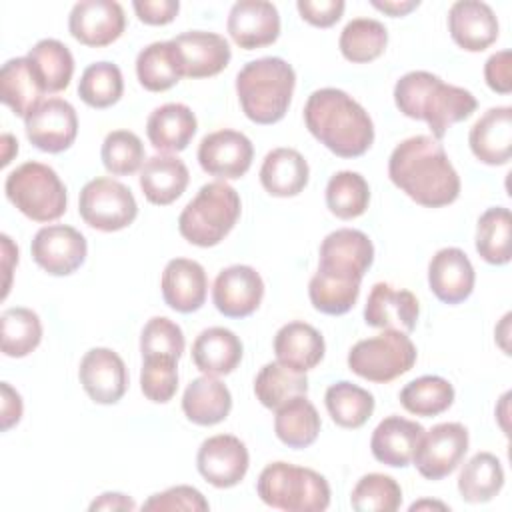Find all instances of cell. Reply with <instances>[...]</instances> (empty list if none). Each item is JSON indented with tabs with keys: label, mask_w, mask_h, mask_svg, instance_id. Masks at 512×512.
Here are the masks:
<instances>
[{
	"label": "cell",
	"mask_w": 512,
	"mask_h": 512,
	"mask_svg": "<svg viewBox=\"0 0 512 512\" xmlns=\"http://www.w3.org/2000/svg\"><path fill=\"white\" fill-rule=\"evenodd\" d=\"M124 92L122 72L112 62H94L86 66L78 82V96L90 108H108L120 100Z\"/></svg>",
	"instance_id": "45"
},
{
	"label": "cell",
	"mask_w": 512,
	"mask_h": 512,
	"mask_svg": "<svg viewBox=\"0 0 512 512\" xmlns=\"http://www.w3.org/2000/svg\"><path fill=\"white\" fill-rule=\"evenodd\" d=\"M468 144L480 162L488 166L508 164L512 154V108H488L470 128Z\"/></svg>",
	"instance_id": "25"
},
{
	"label": "cell",
	"mask_w": 512,
	"mask_h": 512,
	"mask_svg": "<svg viewBox=\"0 0 512 512\" xmlns=\"http://www.w3.org/2000/svg\"><path fill=\"white\" fill-rule=\"evenodd\" d=\"M388 44V30L374 18H354L340 32V52L348 62L366 64L376 60Z\"/></svg>",
	"instance_id": "40"
},
{
	"label": "cell",
	"mask_w": 512,
	"mask_h": 512,
	"mask_svg": "<svg viewBox=\"0 0 512 512\" xmlns=\"http://www.w3.org/2000/svg\"><path fill=\"white\" fill-rule=\"evenodd\" d=\"M350 504L356 512H394L402 504V488L392 476L370 472L352 488Z\"/></svg>",
	"instance_id": "47"
},
{
	"label": "cell",
	"mask_w": 512,
	"mask_h": 512,
	"mask_svg": "<svg viewBox=\"0 0 512 512\" xmlns=\"http://www.w3.org/2000/svg\"><path fill=\"white\" fill-rule=\"evenodd\" d=\"M182 76L208 78L222 72L230 62V44L216 32L190 30L172 38Z\"/></svg>",
	"instance_id": "20"
},
{
	"label": "cell",
	"mask_w": 512,
	"mask_h": 512,
	"mask_svg": "<svg viewBox=\"0 0 512 512\" xmlns=\"http://www.w3.org/2000/svg\"><path fill=\"white\" fill-rule=\"evenodd\" d=\"M96 510H136V502L122 492H104L90 504V512Z\"/></svg>",
	"instance_id": "56"
},
{
	"label": "cell",
	"mask_w": 512,
	"mask_h": 512,
	"mask_svg": "<svg viewBox=\"0 0 512 512\" xmlns=\"http://www.w3.org/2000/svg\"><path fill=\"white\" fill-rule=\"evenodd\" d=\"M320 414L316 406L304 396H294L280 408L274 416V432L282 444L288 448H308L314 444L320 432Z\"/></svg>",
	"instance_id": "34"
},
{
	"label": "cell",
	"mask_w": 512,
	"mask_h": 512,
	"mask_svg": "<svg viewBox=\"0 0 512 512\" xmlns=\"http://www.w3.org/2000/svg\"><path fill=\"white\" fill-rule=\"evenodd\" d=\"M394 102L404 116L426 122L436 140L444 138L452 124L470 118L478 106L470 90L446 84L426 70L404 74L394 86Z\"/></svg>",
	"instance_id": "3"
},
{
	"label": "cell",
	"mask_w": 512,
	"mask_h": 512,
	"mask_svg": "<svg viewBox=\"0 0 512 512\" xmlns=\"http://www.w3.org/2000/svg\"><path fill=\"white\" fill-rule=\"evenodd\" d=\"M370 186L366 178L352 170L336 172L326 184V206L340 220H352L366 212Z\"/></svg>",
	"instance_id": "42"
},
{
	"label": "cell",
	"mask_w": 512,
	"mask_h": 512,
	"mask_svg": "<svg viewBox=\"0 0 512 512\" xmlns=\"http://www.w3.org/2000/svg\"><path fill=\"white\" fill-rule=\"evenodd\" d=\"M102 164L114 176L134 174L144 164L142 140L130 130H112L102 142Z\"/></svg>",
	"instance_id": "48"
},
{
	"label": "cell",
	"mask_w": 512,
	"mask_h": 512,
	"mask_svg": "<svg viewBox=\"0 0 512 512\" xmlns=\"http://www.w3.org/2000/svg\"><path fill=\"white\" fill-rule=\"evenodd\" d=\"M28 60L44 88V92H62L68 88L74 74V58L68 46L56 38L38 40L30 52Z\"/></svg>",
	"instance_id": "37"
},
{
	"label": "cell",
	"mask_w": 512,
	"mask_h": 512,
	"mask_svg": "<svg viewBox=\"0 0 512 512\" xmlns=\"http://www.w3.org/2000/svg\"><path fill=\"white\" fill-rule=\"evenodd\" d=\"M254 158L252 142L238 130H216L206 134L198 146V162L202 170L218 180H236L244 176Z\"/></svg>",
	"instance_id": "14"
},
{
	"label": "cell",
	"mask_w": 512,
	"mask_h": 512,
	"mask_svg": "<svg viewBox=\"0 0 512 512\" xmlns=\"http://www.w3.org/2000/svg\"><path fill=\"white\" fill-rule=\"evenodd\" d=\"M388 176L396 188L426 208H442L460 196V176L440 140L418 134L390 154Z\"/></svg>",
	"instance_id": "1"
},
{
	"label": "cell",
	"mask_w": 512,
	"mask_h": 512,
	"mask_svg": "<svg viewBox=\"0 0 512 512\" xmlns=\"http://www.w3.org/2000/svg\"><path fill=\"white\" fill-rule=\"evenodd\" d=\"M124 28V10L114 0L76 2L68 16V30L72 38L90 48H102L116 42Z\"/></svg>",
	"instance_id": "16"
},
{
	"label": "cell",
	"mask_w": 512,
	"mask_h": 512,
	"mask_svg": "<svg viewBox=\"0 0 512 512\" xmlns=\"http://www.w3.org/2000/svg\"><path fill=\"white\" fill-rule=\"evenodd\" d=\"M198 128L194 112L180 102L154 108L146 120V136L160 152H182L188 148Z\"/></svg>",
	"instance_id": "28"
},
{
	"label": "cell",
	"mask_w": 512,
	"mask_h": 512,
	"mask_svg": "<svg viewBox=\"0 0 512 512\" xmlns=\"http://www.w3.org/2000/svg\"><path fill=\"white\" fill-rule=\"evenodd\" d=\"M6 198L30 220L52 222L66 212V186L54 168L42 162H24L6 176Z\"/></svg>",
	"instance_id": "7"
},
{
	"label": "cell",
	"mask_w": 512,
	"mask_h": 512,
	"mask_svg": "<svg viewBox=\"0 0 512 512\" xmlns=\"http://www.w3.org/2000/svg\"><path fill=\"white\" fill-rule=\"evenodd\" d=\"M448 30L462 50L482 52L498 38V18L486 2L458 0L450 6Z\"/></svg>",
	"instance_id": "23"
},
{
	"label": "cell",
	"mask_w": 512,
	"mask_h": 512,
	"mask_svg": "<svg viewBox=\"0 0 512 512\" xmlns=\"http://www.w3.org/2000/svg\"><path fill=\"white\" fill-rule=\"evenodd\" d=\"M164 302L182 314L196 312L206 302L208 278L200 262L190 258H172L160 280Z\"/></svg>",
	"instance_id": "24"
},
{
	"label": "cell",
	"mask_w": 512,
	"mask_h": 512,
	"mask_svg": "<svg viewBox=\"0 0 512 512\" xmlns=\"http://www.w3.org/2000/svg\"><path fill=\"white\" fill-rule=\"evenodd\" d=\"M308 392L306 372H296L284 364L268 362L254 378V394L264 408L276 410L294 396Z\"/></svg>",
	"instance_id": "38"
},
{
	"label": "cell",
	"mask_w": 512,
	"mask_h": 512,
	"mask_svg": "<svg viewBox=\"0 0 512 512\" xmlns=\"http://www.w3.org/2000/svg\"><path fill=\"white\" fill-rule=\"evenodd\" d=\"M310 168L304 156L294 148H274L264 156L260 182L270 196H298L308 184Z\"/></svg>",
	"instance_id": "31"
},
{
	"label": "cell",
	"mask_w": 512,
	"mask_h": 512,
	"mask_svg": "<svg viewBox=\"0 0 512 512\" xmlns=\"http://www.w3.org/2000/svg\"><path fill=\"white\" fill-rule=\"evenodd\" d=\"M416 356V346L406 332L384 330L350 348L348 368L364 380L386 384L412 370Z\"/></svg>",
	"instance_id": "8"
},
{
	"label": "cell",
	"mask_w": 512,
	"mask_h": 512,
	"mask_svg": "<svg viewBox=\"0 0 512 512\" xmlns=\"http://www.w3.org/2000/svg\"><path fill=\"white\" fill-rule=\"evenodd\" d=\"M78 378L96 404H116L128 388L126 364L110 348L88 350L80 360Z\"/></svg>",
	"instance_id": "18"
},
{
	"label": "cell",
	"mask_w": 512,
	"mask_h": 512,
	"mask_svg": "<svg viewBox=\"0 0 512 512\" xmlns=\"http://www.w3.org/2000/svg\"><path fill=\"white\" fill-rule=\"evenodd\" d=\"M372 6L388 16H406L408 12H412L414 8L420 6L418 0H372Z\"/></svg>",
	"instance_id": "58"
},
{
	"label": "cell",
	"mask_w": 512,
	"mask_h": 512,
	"mask_svg": "<svg viewBox=\"0 0 512 512\" xmlns=\"http://www.w3.org/2000/svg\"><path fill=\"white\" fill-rule=\"evenodd\" d=\"M184 416L198 426H214L232 410V394L216 376L194 378L182 396Z\"/></svg>",
	"instance_id": "32"
},
{
	"label": "cell",
	"mask_w": 512,
	"mask_h": 512,
	"mask_svg": "<svg viewBox=\"0 0 512 512\" xmlns=\"http://www.w3.org/2000/svg\"><path fill=\"white\" fill-rule=\"evenodd\" d=\"M508 324H510V314H506V316L502 318L500 326L496 328V340H498L500 348H502L506 354H510V348H508V342H506V338H508Z\"/></svg>",
	"instance_id": "60"
},
{
	"label": "cell",
	"mask_w": 512,
	"mask_h": 512,
	"mask_svg": "<svg viewBox=\"0 0 512 512\" xmlns=\"http://www.w3.org/2000/svg\"><path fill=\"white\" fill-rule=\"evenodd\" d=\"M226 28L240 48H264L280 36V14L272 2L240 0L230 8Z\"/></svg>",
	"instance_id": "19"
},
{
	"label": "cell",
	"mask_w": 512,
	"mask_h": 512,
	"mask_svg": "<svg viewBox=\"0 0 512 512\" xmlns=\"http://www.w3.org/2000/svg\"><path fill=\"white\" fill-rule=\"evenodd\" d=\"M484 80L490 90L498 94H510L512 74H510V50H500L492 54L484 64Z\"/></svg>",
	"instance_id": "54"
},
{
	"label": "cell",
	"mask_w": 512,
	"mask_h": 512,
	"mask_svg": "<svg viewBox=\"0 0 512 512\" xmlns=\"http://www.w3.org/2000/svg\"><path fill=\"white\" fill-rule=\"evenodd\" d=\"M504 486V468L490 452L474 454L458 476V492L470 504L490 502Z\"/></svg>",
	"instance_id": "36"
},
{
	"label": "cell",
	"mask_w": 512,
	"mask_h": 512,
	"mask_svg": "<svg viewBox=\"0 0 512 512\" xmlns=\"http://www.w3.org/2000/svg\"><path fill=\"white\" fill-rule=\"evenodd\" d=\"M132 6L140 22L150 26H164L172 22L180 10L178 0H134Z\"/></svg>",
	"instance_id": "53"
},
{
	"label": "cell",
	"mask_w": 512,
	"mask_h": 512,
	"mask_svg": "<svg viewBox=\"0 0 512 512\" xmlns=\"http://www.w3.org/2000/svg\"><path fill=\"white\" fill-rule=\"evenodd\" d=\"M184 334L182 328L166 316L150 318L140 334V352L142 358L148 356H166L180 360L184 352Z\"/></svg>",
	"instance_id": "49"
},
{
	"label": "cell",
	"mask_w": 512,
	"mask_h": 512,
	"mask_svg": "<svg viewBox=\"0 0 512 512\" xmlns=\"http://www.w3.org/2000/svg\"><path fill=\"white\" fill-rule=\"evenodd\" d=\"M188 180V168L178 156L156 154L140 168L142 194L150 204L156 206H168L178 200L184 194Z\"/></svg>",
	"instance_id": "29"
},
{
	"label": "cell",
	"mask_w": 512,
	"mask_h": 512,
	"mask_svg": "<svg viewBox=\"0 0 512 512\" xmlns=\"http://www.w3.org/2000/svg\"><path fill=\"white\" fill-rule=\"evenodd\" d=\"M0 240H2V270H4L2 298H6V294L10 290V280H12V266L18 262V248L14 246L10 236H6V234H2Z\"/></svg>",
	"instance_id": "57"
},
{
	"label": "cell",
	"mask_w": 512,
	"mask_h": 512,
	"mask_svg": "<svg viewBox=\"0 0 512 512\" xmlns=\"http://www.w3.org/2000/svg\"><path fill=\"white\" fill-rule=\"evenodd\" d=\"M30 252L34 262L48 274L68 276L84 264L88 244L76 228L66 224H48L34 234Z\"/></svg>",
	"instance_id": "11"
},
{
	"label": "cell",
	"mask_w": 512,
	"mask_h": 512,
	"mask_svg": "<svg viewBox=\"0 0 512 512\" xmlns=\"http://www.w3.org/2000/svg\"><path fill=\"white\" fill-rule=\"evenodd\" d=\"M420 306L410 290L376 282L364 306V320L372 328L412 332L416 328Z\"/></svg>",
	"instance_id": "21"
},
{
	"label": "cell",
	"mask_w": 512,
	"mask_h": 512,
	"mask_svg": "<svg viewBox=\"0 0 512 512\" xmlns=\"http://www.w3.org/2000/svg\"><path fill=\"white\" fill-rule=\"evenodd\" d=\"M24 128L28 140L38 150L58 154L74 144L78 134V116L70 102L62 98H48L24 118Z\"/></svg>",
	"instance_id": "13"
},
{
	"label": "cell",
	"mask_w": 512,
	"mask_h": 512,
	"mask_svg": "<svg viewBox=\"0 0 512 512\" xmlns=\"http://www.w3.org/2000/svg\"><path fill=\"white\" fill-rule=\"evenodd\" d=\"M242 352L240 338L224 326L202 330L192 344V360L196 368L208 376H226L234 372L242 360Z\"/></svg>",
	"instance_id": "30"
},
{
	"label": "cell",
	"mask_w": 512,
	"mask_h": 512,
	"mask_svg": "<svg viewBox=\"0 0 512 512\" xmlns=\"http://www.w3.org/2000/svg\"><path fill=\"white\" fill-rule=\"evenodd\" d=\"M0 144H2V166H6V164H10L12 156L18 152V142L12 134H2Z\"/></svg>",
	"instance_id": "59"
},
{
	"label": "cell",
	"mask_w": 512,
	"mask_h": 512,
	"mask_svg": "<svg viewBox=\"0 0 512 512\" xmlns=\"http://www.w3.org/2000/svg\"><path fill=\"white\" fill-rule=\"evenodd\" d=\"M474 266L460 248L438 250L428 264V284L444 304H460L474 290Z\"/></svg>",
	"instance_id": "22"
},
{
	"label": "cell",
	"mask_w": 512,
	"mask_h": 512,
	"mask_svg": "<svg viewBox=\"0 0 512 512\" xmlns=\"http://www.w3.org/2000/svg\"><path fill=\"white\" fill-rule=\"evenodd\" d=\"M2 408H0V416H2V430H10L14 424L20 422L22 418V398L20 394L8 384L2 382Z\"/></svg>",
	"instance_id": "55"
},
{
	"label": "cell",
	"mask_w": 512,
	"mask_h": 512,
	"mask_svg": "<svg viewBox=\"0 0 512 512\" xmlns=\"http://www.w3.org/2000/svg\"><path fill=\"white\" fill-rule=\"evenodd\" d=\"M0 338L2 352L10 358H24L38 348L42 340V324L34 310L30 308H8L0 318Z\"/></svg>",
	"instance_id": "43"
},
{
	"label": "cell",
	"mask_w": 512,
	"mask_h": 512,
	"mask_svg": "<svg viewBox=\"0 0 512 512\" xmlns=\"http://www.w3.org/2000/svg\"><path fill=\"white\" fill-rule=\"evenodd\" d=\"M310 134L340 158L362 156L374 142V124L368 112L344 90H314L304 106Z\"/></svg>",
	"instance_id": "2"
},
{
	"label": "cell",
	"mask_w": 512,
	"mask_h": 512,
	"mask_svg": "<svg viewBox=\"0 0 512 512\" xmlns=\"http://www.w3.org/2000/svg\"><path fill=\"white\" fill-rule=\"evenodd\" d=\"M510 212L504 206L488 208L476 224V252L494 266L510 262Z\"/></svg>",
	"instance_id": "44"
},
{
	"label": "cell",
	"mask_w": 512,
	"mask_h": 512,
	"mask_svg": "<svg viewBox=\"0 0 512 512\" xmlns=\"http://www.w3.org/2000/svg\"><path fill=\"white\" fill-rule=\"evenodd\" d=\"M240 210V196L230 184L224 180L208 182L180 212L178 230L190 244L210 248L232 232Z\"/></svg>",
	"instance_id": "5"
},
{
	"label": "cell",
	"mask_w": 512,
	"mask_h": 512,
	"mask_svg": "<svg viewBox=\"0 0 512 512\" xmlns=\"http://www.w3.org/2000/svg\"><path fill=\"white\" fill-rule=\"evenodd\" d=\"M78 212L88 226L100 232H118L136 220L138 204L128 186L100 176L80 190Z\"/></svg>",
	"instance_id": "9"
},
{
	"label": "cell",
	"mask_w": 512,
	"mask_h": 512,
	"mask_svg": "<svg viewBox=\"0 0 512 512\" xmlns=\"http://www.w3.org/2000/svg\"><path fill=\"white\" fill-rule=\"evenodd\" d=\"M424 434V426L402 418V416H386L372 432L370 450L372 456L392 468H404L412 462L414 452Z\"/></svg>",
	"instance_id": "26"
},
{
	"label": "cell",
	"mask_w": 512,
	"mask_h": 512,
	"mask_svg": "<svg viewBox=\"0 0 512 512\" xmlns=\"http://www.w3.org/2000/svg\"><path fill=\"white\" fill-rule=\"evenodd\" d=\"M200 476L216 488L236 486L248 472L250 456L246 444L232 434L206 438L196 454Z\"/></svg>",
	"instance_id": "15"
},
{
	"label": "cell",
	"mask_w": 512,
	"mask_h": 512,
	"mask_svg": "<svg viewBox=\"0 0 512 512\" xmlns=\"http://www.w3.org/2000/svg\"><path fill=\"white\" fill-rule=\"evenodd\" d=\"M296 8L302 16L312 26L318 28H330L334 26L342 14H344V0H298Z\"/></svg>",
	"instance_id": "52"
},
{
	"label": "cell",
	"mask_w": 512,
	"mask_h": 512,
	"mask_svg": "<svg viewBox=\"0 0 512 512\" xmlns=\"http://www.w3.org/2000/svg\"><path fill=\"white\" fill-rule=\"evenodd\" d=\"M326 352L322 334L308 322L294 320L284 324L274 336L276 360L296 372L316 368Z\"/></svg>",
	"instance_id": "27"
},
{
	"label": "cell",
	"mask_w": 512,
	"mask_h": 512,
	"mask_svg": "<svg viewBox=\"0 0 512 512\" xmlns=\"http://www.w3.org/2000/svg\"><path fill=\"white\" fill-rule=\"evenodd\" d=\"M324 404L330 418L340 428L350 430L364 426L374 412V396L348 380H340L328 386L324 394Z\"/></svg>",
	"instance_id": "39"
},
{
	"label": "cell",
	"mask_w": 512,
	"mask_h": 512,
	"mask_svg": "<svg viewBox=\"0 0 512 512\" xmlns=\"http://www.w3.org/2000/svg\"><path fill=\"white\" fill-rule=\"evenodd\" d=\"M422 508H440V510H448L446 504L442 502H436V500H420V502H414L410 506V512H416V510H422Z\"/></svg>",
	"instance_id": "61"
},
{
	"label": "cell",
	"mask_w": 512,
	"mask_h": 512,
	"mask_svg": "<svg viewBox=\"0 0 512 512\" xmlns=\"http://www.w3.org/2000/svg\"><path fill=\"white\" fill-rule=\"evenodd\" d=\"M260 500L286 512H322L330 504V486L322 474L312 468L272 462L256 482Z\"/></svg>",
	"instance_id": "6"
},
{
	"label": "cell",
	"mask_w": 512,
	"mask_h": 512,
	"mask_svg": "<svg viewBox=\"0 0 512 512\" xmlns=\"http://www.w3.org/2000/svg\"><path fill=\"white\" fill-rule=\"evenodd\" d=\"M138 82L150 92H164L180 82L182 68L172 40L152 42L136 56Z\"/></svg>",
	"instance_id": "35"
},
{
	"label": "cell",
	"mask_w": 512,
	"mask_h": 512,
	"mask_svg": "<svg viewBox=\"0 0 512 512\" xmlns=\"http://www.w3.org/2000/svg\"><path fill=\"white\" fill-rule=\"evenodd\" d=\"M210 504L202 496L200 490L180 484L172 486L164 492L152 494L144 504L142 510H192V512H204L208 510Z\"/></svg>",
	"instance_id": "51"
},
{
	"label": "cell",
	"mask_w": 512,
	"mask_h": 512,
	"mask_svg": "<svg viewBox=\"0 0 512 512\" xmlns=\"http://www.w3.org/2000/svg\"><path fill=\"white\" fill-rule=\"evenodd\" d=\"M372 262H374L372 240L360 230H354V228L334 230L320 244L318 270L324 274L362 282Z\"/></svg>",
	"instance_id": "12"
},
{
	"label": "cell",
	"mask_w": 512,
	"mask_h": 512,
	"mask_svg": "<svg viewBox=\"0 0 512 512\" xmlns=\"http://www.w3.org/2000/svg\"><path fill=\"white\" fill-rule=\"evenodd\" d=\"M360 294V282L338 278L332 274L316 272L308 284V296L312 306L330 316L346 314L358 300Z\"/></svg>",
	"instance_id": "46"
},
{
	"label": "cell",
	"mask_w": 512,
	"mask_h": 512,
	"mask_svg": "<svg viewBox=\"0 0 512 512\" xmlns=\"http://www.w3.org/2000/svg\"><path fill=\"white\" fill-rule=\"evenodd\" d=\"M468 452V430L460 422H442L424 430L414 452L416 470L428 480H442L452 474Z\"/></svg>",
	"instance_id": "10"
},
{
	"label": "cell",
	"mask_w": 512,
	"mask_h": 512,
	"mask_svg": "<svg viewBox=\"0 0 512 512\" xmlns=\"http://www.w3.org/2000/svg\"><path fill=\"white\" fill-rule=\"evenodd\" d=\"M44 88L32 68L28 56L4 62L0 70V98L20 118H26L38 104H42Z\"/></svg>",
	"instance_id": "33"
},
{
	"label": "cell",
	"mask_w": 512,
	"mask_h": 512,
	"mask_svg": "<svg viewBox=\"0 0 512 512\" xmlns=\"http://www.w3.org/2000/svg\"><path fill=\"white\" fill-rule=\"evenodd\" d=\"M294 86V68L278 56L252 60L236 74V94L242 112L256 124L280 122L288 112Z\"/></svg>",
	"instance_id": "4"
},
{
	"label": "cell",
	"mask_w": 512,
	"mask_h": 512,
	"mask_svg": "<svg viewBox=\"0 0 512 512\" xmlns=\"http://www.w3.org/2000/svg\"><path fill=\"white\" fill-rule=\"evenodd\" d=\"M264 296L262 276L246 264H234L218 272L212 286L216 310L228 318H246L260 306Z\"/></svg>",
	"instance_id": "17"
},
{
	"label": "cell",
	"mask_w": 512,
	"mask_h": 512,
	"mask_svg": "<svg viewBox=\"0 0 512 512\" xmlns=\"http://www.w3.org/2000/svg\"><path fill=\"white\" fill-rule=\"evenodd\" d=\"M142 360H144L140 370L142 394L156 404L170 402L178 390V368H176L178 360L166 358V356H148Z\"/></svg>",
	"instance_id": "50"
},
{
	"label": "cell",
	"mask_w": 512,
	"mask_h": 512,
	"mask_svg": "<svg viewBox=\"0 0 512 512\" xmlns=\"http://www.w3.org/2000/svg\"><path fill=\"white\" fill-rule=\"evenodd\" d=\"M454 402V386L442 376H420L400 390V404L414 416L432 418Z\"/></svg>",
	"instance_id": "41"
}]
</instances>
